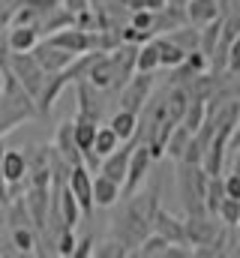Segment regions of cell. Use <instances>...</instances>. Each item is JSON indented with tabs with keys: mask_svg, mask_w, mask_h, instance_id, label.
Listing matches in <instances>:
<instances>
[{
	"mask_svg": "<svg viewBox=\"0 0 240 258\" xmlns=\"http://www.w3.org/2000/svg\"><path fill=\"white\" fill-rule=\"evenodd\" d=\"M222 186H225V195L228 198H240V174L231 171L228 177H222Z\"/></svg>",
	"mask_w": 240,
	"mask_h": 258,
	"instance_id": "obj_30",
	"label": "cell"
},
{
	"mask_svg": "<svg viewBox=\"0 0 240 258\" xmlns=\"http://www.w3.org/2000/svg\"><path fill=\"white\" fill-rule=\"evenodd\" d=\"M33 57H36V63L42 66L48 75H54V72H60V69H66V66L72 63L78 54H72V51H66V48H60V45H54V42H48V39H39L33 48Z\"/></svg>",
	"mask_w": 240,
	"mask_h": 258,
	"instance_id": "obj_5",
	"label": "cell"
},
{
	"mask_svg": "<svg viewBox=\"0 0 240 258\" xmlns=\"http://www.w3.org/2000/svg\"><path fill=\"white\" fill-rule=\"evenodd\" d=\"M120 144V138L114 135V129L111 126H96V135H93V144H90V150L102 159V156H108L114 147Z\"/></svg>",
	"mask_w": 240,
	"mask_h": 258,
	"instance_id": "obj_23",
	"label": "cell"
},
{
	"mask_svg": "<svg viewBox=\"0 0 240 258\" xmlns=\"http://www.w3.org/2000/svg\"><path fill=\"white\" fill-rule=\"evenodd\" d=\"M15 252H36V228L33 225H12Z\"/></svg>",
	"mask_w": 240,
	"mask_h": 258,
	"instance_id": "obj_24",
	"label": "cell"
},
{
	"mask_svg": "<svg viewBox=\"0 0 240 258\" xmlns=\"http://www.w3.org/2000/svg\"><path fill=\"white\" fill-rule=\"evenodd\" d=\"M165 3H174V6H183V3H186V0H165Z\"/></svg>",
	"mask_w": 240,
	"mask_h": 258,
	"instance_id": "obj_35",
	"label": "cell"
},
{
	"mask_svg": "<svg viewBox=\"0 0 240 258\" xmlns=\"http://www.w3.org/2000/svg\"><path fill=\"white\" fill-rule=\"evenodd\" d=\"M150 90H153V72H132L129 81L117 90L120 93L117 108H126L132 114H141V108L150 99Z\"/></svg>",
	"mask_w": 240,
	"mask_h": 258,
	"instance_id": "obj_3",
	"label": "cell"
},
{
	"mask_svg": "<svg viewBox=\"0 0 240 258\" xmlns=\"http://www.w3.org/2000/svg\"><path fill=\"white\" fill-rule=\"evenodd\" d=\"M0 174L6 183H21L27 177V162H24V153L21 150H6L3 147V156H0Z\"/></svg>",
	"mask_w": 240,
	"mask_h": 258,
	"instance_id": "obj_16",
	"label": "cell"
},
{
	"mask_svg": "<svg viewBox=\"0 0 240 258\" xmlns=\"http://www.w3.org/2000/svg\"><path fill=\"white\" fill-rule=\"evenodd\" d=\"M150 231H156L159 237H165L168 243H180V246H186V231H183V219L177 216H171L168 210H162V207H156V213H153V228Z\"/></svg>",
	"mask_w": 240,
	"mask_h": 258,
	"instance_id": "obj_9",
	"label": "cell"
},
{
	"mask_svg": "<svg viewBox=\"0 0 240 258\" xmlns=\"http://www.w3.org/2000/svg\"><path fill=\"white\" fill-rule=\"evenodd\" d=\"M93 255H99V258H123V255H129V249H126L120 240H105L102 246H93Z\"/></svg>",
	"mask_w": 240,
	"mask_h": 258,
	"instance_id": "obj_28",
	"label": "cell"
},
{
	"mask_svg": "<svg viewBox=\"0 0 240 258\" xmlns=\"http://www.w3.org/2000/svg\"><path fill=\"white\" fill-rule=\"evenodd\" d=\"M189 138H192V132L186 126H180V123H174V129L168 132V141H165V153L174 156V159H180L183 150H186V144H189Z\"/></svg>",
	"mask_w": 240,
	"mask_h": 258,
	"instance_id": "obj_25",
	"label": "cell"
},
{
	"mask_svg": "<svg viewBox=\"0 0 240 258\" xmlns=\"http://www.w3.org/2000/svg\"><path fill=\"white\" fill-rule=\"evenodd\" d=\"M237 222H240V219H237Z\"/></svg>",
	"mask_w": 240,
	"mask_h": 258,
	"instance_id": "obj_38",
	"label": "cell"
},
{
	"mask_svg": "<svg viewBox=\"0 0 240 258\" xmlns=\"http://www.w3.org/2000/svg\"><path fill=\"white\" fill-rule=\"evenodd\" d=\"M183 231H186V243L192 246H207L219 237V225L213 222L210 213H198V216H186L183 219Z\"/></svg>",
	"mask_w": 240,
	"mask_h": 258,
	"instance_id": "obj_7",
	"label": "cell"
},
{
	"mask_svg": "<svg viewBox=\"0 0 240 258\" xmlns=\"http://www.w3.org/2000/svg\"><path fill=\"white\" fill-rule=\"evenodd\" d=\"M0 30H6V24H3V21H0Z\"/></svg>",
	"mask_w": 240,
	"mask_h": 258,
	"instance_id": "obj_37",
	"label": "cell"
},
{
	"mask_svg": "<svg viewBox=\"0 0 240 258\" xmlns=\"http://www.w3.org/2000/svg\"><path fill=\"white\" fill-rule=\"evenodd\" d=\"M153 39H156V51H159V66H165V69H177V66L186 60V51H180L168 36H153Z\"/></svg>",
	"mask_w": 240,
	"mask_h": 258,
	"instance_id": "obj_19",
	"label": "cell"
},
{
	"mask_svg": "<svg viewBox=\"0 0 240 258\" xmlns=\"http://www.w3.org/2000/svg\"><path fill=\"white\" fill-rule=\"evenodd\" d=\"M162 36H168L180 51H186V54L198 48V27H192V24H180V27L168 30V33H162Z\"/></svg>",
	"mask_w": 240,
	"mask_h": 258,
	"instance_id": "obj_22",
	"label": "cell"
},
{
	"mask_svg": "<svg viewBox=\"0 0 240 258\" xmlns=\"http://www.w3.org/2000/svg\"><path fill=\"white\" fill-rule=\"evenodd\" d=\"M51 147L60 153V159H63L66 165H78V162H81V150H78V144H75V138H72V120H63L57 126Z\"/></svg>",
	"mask_w": 240,
	"mask_h": 258,
	"instance_id": "obj_13",
	"label": "cell"
},
{
	"mask_svg": "<svg viewBox=\"0 0 240 258\" xmlns=\"http://www.w3.org/2000/svg\"><path fill=\"white\" fill-rule=\"evenodd\" d=\"M225 69L231 75H240V33L228 42V48H225Z\"/></svg>",
	"mask_w": 240,
	"mask_h": 258,
	"instance_id": "obj_27",
	"label": "cell"
},
{
	"mask_svg": "<svg viewBox=\"0 0 240 258\" xmlns=\"http://www.w3.org/2000/svg\"><path fill=\"white\" fill-rule=\"evenodd\" d=\"M6 48L9 51H30L39 42V30L36 24H9L6 27Z\"/></svg>",
	"mask_w": 240,
	"mask_h": 258,
	"instance_id": "obj_14",
	"label": "cell"
},
{
	"mask_svg": "<svg viewBox=\"0 0 240 258\" xmlns=\"http://www.w3.org/2000/svg\"><path fill=\"white\" fill-rule=\"evenodd\" d=\"M117 198H120V183H114L105 174H96L93 177V204L111 207V204H117Z\"/></svg>",
	"mask_w": 240,
	"mask_h": 258,
	"instance_id": "obj_18",
	"label": "cell"
},
{
	"mask_svg": "<svg viewBox=\"0 0 240 258\" xmlns=\"http://www.w3.org/2000/svg\"><path fill=\"white\" fill-rule=\"evenodd\" d=\"M180 24H186V12L183 6H174V3H165L159 9H153V18H150V36H162L168 30H174Z\"/></svg>",
	"mask_w": 240,
	"mask_h": 258,
	"instance_id": "obj_8",
	"label": "cell"
},
{
	"mask_svg": "<svg viewBox=\"0 0 240 258\" xmlns=\"http://www.w3.org/2000/svg\"><path fill=\"white\" fill-rule=\"evenodd\" d=\"M234 171L240 174V150H237V162H234Z\"/></svg>",
	"mask_w": 240,
	"mask_h": 258,
	"instance_id": "obj_34",
	"label": "cell"
},
{
	"mask_svg": "<svg viewBox=\"0 0 240 258\" xmlns=\"http://www.w3.org/2000/svg\"><path fill=\"white\" fill-rule=\"evenodd\" d=\"M156 69H159V51H156V39L150 36L135 51V72H156Z\"/></svg>",
	"mask_w": 240,
	"mask_h": 258,
	"instance_id": "obj_20",
	"label": "cell"
},
{
	"mask_svg": "<svg viewBox=\"0 0 240 258\" xmlns=\"http://www.w3.org/2000/svg\"><path fill=\"white\" fill-rule=\"evenodd\" d=\"M156 192H141V195H126V204L120 210V216L114 219V240H120L129 255L132 249L150 234L153 228V213H156Z\"/></svg>",
	"mask_w": 240,
	"mask_h": 258,
	"instance_id": "obj_1",
	"label": "cell"
},
{
	"mask_svg": "<svg viewBox=\"0 0 240 258\" xmlns=\"http://www.w3.org/2000/svg\"><path fill=\"white\" fill-rule=\"evenodd\" d=\"M24 3H27V6H33L39 15H42V12H48V9H54V6H60V0H24Z\"/></svg>",
	"mask_w": 240,
	"mask_h": 258,
	"instance_id": "obj_32",
	"label": "cell"
},
{
	"mask_svg": "<svg viewBox=\"0 0 240 258\" xmlns=\"http://www.w3.org/2000/svg\"><path fill=\"white\" fill-rule=\"evenodd\" d=\"M234 228H237V246H240V222H237V225H234Z\"/></svg>",
	"mask_w": 240,
	"mask_h": 258,
	"instance_id": "obj_36",
	"label": "cell"
},
{
	"mask_svg": "<svg viewBox=\"0 0 240 258\" xmlns=\"http://www.w3.org/2000/svg\"><path fill=\"white\" fill-rule=\"evenodd\" d=\"M6 69L18 78V84H21L33 99L39 96V90H42V84H45V78H48V72L36 63L33 51H6Z\"/></svg>",
	"mask_w": 240,
	"mask_h": 258,
	"instance_id": "obj_2",
	"label": "cell"
},
{
	"mask_svg": "<svg viewBox=\"0 0 240 258\" xmlns=\"http://www.w3.org/2000/svg\"><path fill=\"white\" fill-rule=\"evenodd\" d=\"M138 138V135H135ZM150 162H153V156H150V150H147V144L144 141H135L132 144V153H129V165H126V177H123V195H132L141 189V183L147 180V171H150Z\"/></svg>",
	"mask_w": 240,
	"mask_h": 258,
	"instance_id": "obj_4",
	"label": "cell"
},
{
	"mask_svg": "<svg viewBox=\"0 0 240 258\" xmlns=\"http://www.w3.org/2000/svg\"><path fill=\"white\" fill-rule=\"evenodd\" d=\"M24 207H27L30 225L39 234L42 225H45V216H48V186H30L27 195H24Z\"/></svg>",
	"mask_w": 240,
	"mask_h": 258,
	"instance_id": "obj_10",
	"label": "cell"
},
{
	"mask_svg": "<svg viewBox=\"0 0 240 258\" xmlns=\"http://www.w3.org/2000/svg\"><path fill=\"white\" fill-rule=\"evenodd\" d=\"M66 186H69V192L75 195L81 213H90L93 210V174L87 171V165H81V162L72 165L69 168V177H66Z\"/></svg>",
	"mask_w": 240,
	"mask_h": 258,
	"instance_id": "obj_6",
	"label": "cell"
},
{
	"mask_svg": "<svg viewBox=\"0 0 240 258\" xmlns=\"http://www.w3.org/2000/svg\"><path fill=\"white\" fill-rule=\"evenodd\" d=\"M141 6L153 12V9H159V6H165V0H141Z\"/></svg>",
	"mask_w": 240,
	"mask_h": 258,
	"instance_id": "obj_33",
	"label": "cell"
},
{
	"mask_svg": "<svg viewBox=\"0 0 240 258\" xmlns=\"http://www.w3.org/2000/svg\"><path fill=\"white\" fill-rule=\"evenodd\" d=\"M150 18H153V12H150V9H132L129 24H132L135 30H144V33L150 36Z\"/></svg>",
	"mask_w": 240,
	"mask_h": 258,
	"instance_id": "obj_29",
	"label": "cell"
},
{
	"mask_svg": "<svg viewBox=\"0 0 240 258\" xmlns=\"http://www.w3.org/2000/svg\"><path fill=\"white\" fill-rule=\"evenodd\" d=\"M216 216L225 222V225H237V219H240V198H222L219 201V210H216Z\"/></svg>",
	"mask_w": 240,
	"mask_h": 258,
	"instance_id": "obj_26",
	"label": "cell"
},
{
	"mask_svg": "<svg viewBox=\"0 0 240 258\" xmlns=\"http://www.w3.org/2000/svg\"><path fill=\"white\" fill-rule=\"evenodd\" d=\"M108 126L114 129V135H117L120 141H126V138H132V135H135V129H138V114L126 111V108H117V111H114V117L108 120Z\"/></svg>",
	"mask_w": 240,
	"mask_h": 258,
	"instance_id": "obj_21",
	"label": "cell"
},
{
	"mask_svg": "<svg viewBox=\"0 0 240 258\" xmlns=\"http://www.w3.org/2000/svg\"><path fill=\"white\" fill-rule=\"evenodd\" d=\"M75 258H84V255H93V237H81L75 240V249H72Z\"/></svg>",
	"mask_w": 240,
	"mask_h": 258,
	"instance_id": "obj_31",
	"label": "cell"
},
{
	"mask_svg": "<svg viewBox=\"0 0 240 258\" xmlns=\"http://www.w3.org/2000/svg\"><path fill=\"white\" fill-rule=\"evenodd\" d=\"M57 216L60 222H63V228H72L75 231V225L81 222V207H78V201H75V195L69 192V186H63L57 195Z\"/></svg>",
	"mask_w": 240,
	"mask_h": 258,
	"instance_id": "obj_17",
	"label": "cell"
},
{
	"mask_svg": "<svg viewBox=\"0 0 240 258\" xmlns=\"http://www.w3.org/2000/svg\"><path fill=\"white\" fill-rule=\"evenodd\" d=\"M183 12H186V24L204 27V24H210V21L219 18V3L216 0H186Z\"/></svg>",
	"mask_w": 240,
	"mask_h": 258,
	"instance_id": "obj_12",
	"label": "cell"
},
{
	"mask_svg": "<svg viewBox=\"0 0 240 258\" xmlns=\"http://www.w3.org/2000/svg\"><path fill=\"white\" fill-rule=\"evenodd\" d=\"M48 42H54V45H60V48L72 51V54H84V51H90V42H87V30H81V27H75V24L54 30V33L48 36Z\"/></svg>",
	"mask_w": 240,
	"mask_h": 258,
	"instance_id": "obj_11",
	"label": "cell"
},
{
	"mask_svg": "<svg viewBox=\"0 0 240 258\" xmlns=\"http://www.w3.org/2000/svg\"><path fill=\"white\" fill-rule=\"evenodd\" d=\"M78 87V120H90V123H99V117H102V105L99 102H93V93H96V87L93 84H87L84 78L81 81H75Z\"/></svg>",
	"mask_w": 240,
	"mask_h": 258,
	"instance_id": "obj_15",
	"label": "cell"
}]
</instances>
